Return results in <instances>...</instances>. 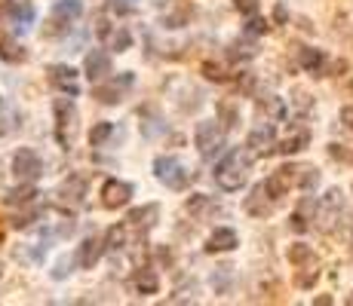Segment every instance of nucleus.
Instances as JSON below:
<instances>
[{
	"label": "nucleus",
	"instance_id": "nucleus-34",
	"mask_svg": "<svg viewBox=\"0 0 353 306\" xmlns=\"http://www.w3.org/2000/svg\"><path fill=\"white\" fill-rule=\"evenodd\" d=\"M252 56H255L252 43H240V40H236V43L230 46V58H252Z\"/></svg>",
	"mask_w": 353,
	"mask_h": 306
},
{
	"label": "nucleus",
	"instance_id": "nucleus-6",
	"mask_svg": "<svg viewBox=\"0 0 353 306\" xmlns=\"http://www.w3.org/2000/svg\"><path fill=\"white\" fill-rule=\"evenodd\" d=\"M12 175H16L19 181H28L34 184L43 175V160L37 156V151H31V147H19L16 156H12Z\"/></svg>",
	"mask_w": 353,
	"mask_h": 306
},
{
	"label": "nucleus",
	"instance_id": "nucleus-20",
	"mask_svg": "<svg viewBox=\"0 0 353 306\" xmlns=\"http://www.w3.org/2000/svg\"><path fill=\"white\" fill-rule=\"evenodd\" d=\"M185 208H188V215L191 217H196V221H206V217L215 212V202L209 199V196H203V193H194V196H188Z\"/></svg>",
	"mask_w": 353,
	"mask_h": 306
},
{
	"label": "nucleus",
	"instance_id": "nucleus-31",
	"mask_svg": "<svg viewBox=\"0 0 353 306\" xmlns=\"http://www.w3.org/2000/svg\"><path fill=\"white\" fill-rule=\"evenodd\" d=\"M203 74H206V80H215V83H225V80H228L225 67L212 65V61H206V65H203Z\"/></svg>",
	"mask_w": 353,
	"mask_h": 306
},
{
	"label": "nucleus",
	"instance_id": "nucleus-30",
	"mask_svg": "<svg viewBox=\"0 0 353 306\" xmlns=\"http://www.w3.org/2000/svg\"><path fill=\"white\" fill-rule=\"evenodd\" d=\"M329 156L338 162H353V144H332Z\"/></svg>",
	"mask_w": 353,
	"mask_h": 306
},
{
	"label": "nucleus",
	"instance_id": "nucleus-10",
	"mask_svg": "<svg viewBox=\"0 0 353 306\" xmlns=\"http://www.w3.org/2000/svg\"><path fill=\"white\" fill-rule=\"evenodd\" d=\"M59 202L68 208V212H77L83 206V196H86V178L83 175H71L62 187H59Z\"/></svg>",
	"mask_w": 353,
	"mask_h": 306
},
{
	"label": "nucleus",
	"instance_id": "nucleus-11",
	"mask_svg": "<svg viewBox=\"0 0 353 306\" xmlns=\"http://www.w3.org/2000/svg\"><path fill=\"white\" fill-rule=\"evenodd\" d=\"M298 175H301V168L298 166H280L268 181H264L268 184V193L274 196V199H283V196H286L289 190L298 184Z\"/></svg>",
	"mask_w": 353,
	"mask_h": 306
},
{
	"label": "nucleus",
	"instance_id": "nucleus-18",
	"mask_svg": "<svg viewBox=\"0 0 353 306\" xmlns=\"http://www.w3.org/2000/svg\"><path fill=\"white\" fill-rule=\"evenodd\" d=\"M105 245H108V242L96 239V236L83 239V245L77 248V263H80L83 270H92V267H96V263L101 261V254H105Z\"/></svg>",
	"mask_w": 353,
	"mask_h": 306
},
{
	"label": "nucleus",
	"instance_id": "nucleus-7",
	"mask_svg": "<svg viewBox=\"0 0 353 306\" xmlns=\"http://www.w3.org/2000/svg\"><path fill=\"white\" fill-rule=\"evenodd\" d=\"M129 199H132V184H126L120 178H108L101 184V206L105 208L117 212V208H123Z\"/></svg>",
	"mask_w": 353,
	"mask_h": 306
},
{
	"label": "nucleus",
	"instance_id": "nucleus-8",
	"mask_svg": "<svg viewBox=\"0 0 353 306\" xmlns=\"http://www.w3.org/2000/svg\"><path fill=\"white\" fill-rule=\"evenodd\" d=\"M132 86V74H120V80H101V83H96V89H92V95L101 101V105H117V101H123V92Z\"/></svg>",
	"mask_w": 353,
	"mask_h": 306
},
{
	"label": "nucleus",
	"instance_id": "nucleus-33",
	"mask_svg": "<svg viewBox=\"0 0 353 306\" xmlns=\"http://www.w3.org/2000/svg\"><path fill=\"white\" fill-rule=\"evenodd\" d=\"M37 208H31V212H22V215H16V217H12V227H16V230H28L31 227V223L34 221H37Z\"/></svg>",
	"mask_w": 353,
	"mask_h": 306
},
{
	"label": "nucleus",
	"instance_id": "nucleus-27",
	"mask_svg": "<svg viewBox=\"0 0 353 306\" xmlns=\"http://www.w3.org/2000/svg\"><path fill=\"white\" fill-rule=\"evenodd\" d=\"M289 261L295 263V267H301V263H314V248L304 242H295L289 248Z\"/></svg>",
	"mask_w": 353,
	"mask_h": 306
},
{
	"label": "nucleus",
	"instance_id": "nucleus-35",
	"mask_svg": "<svg viewBox=\"0 0 353 306\" xmlns=\"http://www.w3.org/2000/svg\"><path fill=\"white\" fill-rule=\"evenodd\" d=\"M10 129H12V113H10V107H6V101L0 98V138H3Z\"/></svg>",
	"mask_w": 353,
	"mask_h": 306
},
{
	"label": "nucleus",
	"instance_id": "nucleus-41",
	"mask_svg": "<svg viewBox=\"0 0 353 306\" xmlns=\"http://www.w3.org/2000/svg\"><path fill=\"white\" fill-rule=\"evenodd\" d=\"M341 122L347 129H353V105H347V107H341Z\"/></svg>",
	"mask_w": 353,
	"mask_h": 306
},
{
	"label": "nucleus",
	"instance_id": "nucleus-3",
	"mask_svg": "<svg viewBox=\"0 0 353 306\" xmlns=\"http://www.w3.org/2000/svg\"><path fill=\"white\" fill-rule=\"evenodd\" d=\"M154 175L160 184H166L169 190H188L194 181V172L175 156H157L154 160Z\"/></svg>",
	"mask_w": 353,
	"mask_h": 306
},
{
	"label": "nucleus",
	"instance_id": "nucleus-32",
	"mask_svg": "<svg viewBox=\"0 0 353 306\" xmlns=\"http://www.w3.org/2000/svg\"><path fill=\"white\" fill-rule=\"evenodd\" d=\"M219 113H221V120H225V126H234V122L240 120V113H236L234 101H221V105H219Z\"/></svg>",
	"mask_w": 353,
	"mask_h": 306
},
{
	"label": "nucleus",
	"instance_id": "nucleus-5",
	"mask_svg": "<svg viewBox=\"0 0 353 306\" xmlns=\"http://www.w3.org/2000/svg\"><path fill=\"white\" fill-rule=\"evenodd\" d=\"M341 212H344V196H341V190L335 187V190H329V193H325L320 202H316V212H314L316 227L329 233V230L338 223V217H341Z\"/></svg>",
	"mask_w": 353,
	"mask_h": 306
},
{
	"label": "nucleus",
	"instance_id": "nucleus-25",
	"mask_svg": "<svg viewBox=\"0 0 353 306\" xmlns=\"http://www.w3.org/2000/svg\"><path fill=\"white\" fill-rule=\"evenodd\" d=\"M310 144V132H307V129H295V132H292L289 135V138L286 141H283V144L280 147H276V151H280V153H298V151H304V147H307Z\"/></svg>",
	"mask_w": 353,
	"mask_h": 306
},
{
	"label": "nucleus",
	"instance_id": "nucleus-15",
	"mask_svg": "<svg viewBox=\"0 0 353 306\" xmlns=\"http://www.w3.org/2000/svg\"><path fill=\"white\" fill-rule=\"evenodd\" d=\"M274 141H276L274 126H270V122H261V126H255L252 132H249L246 147H249V151H252L255 156H264V153L274 151Z\"/></svg>",
	"mask_w": 353,
	"mask_h": 306
},
{
	"label": "nucleus",
	"instance_id": "nucleus-28",
	"mask_svg": "<svg viewBox=\"0 0 353 306\" xmlns=\"http://www.w3.org/2000/svg\"><path fill=\"white\" fill-rule=\"evenodd\" d=\"M111 135H114V122H96V126H92V132H90V144L92 147H101V144H105V141L108 138H111Z\"/></svg>",
	"mask_w": 353,
	"mask_h": 306
},
{
	"label": "nucleus",
	"instance_id": "nucleus-4",
	"mask_svg": "<svg viewBox=\"0 0 353 306\" xmlns=\"http://www.w3.org/2000/svg\"><path fill=\"white\" fill-rule=\"evenodd\" d=\"M194 141H196V151H200L203 160H212V156L221 153V147H225V129L215 120H203V122H196V129H194Z\"/></svg>",
	"mask_w": 353,
	"mask_h": 306
},
{
	"label": "nucleus",
	"instance_id": "nucleus-23",
	"mask_svg": "<svg viewBox=\"0 0 353 306\" xmlns=\"http://www.w3.org/2000/svg\"><path fill=\"white\" fill-rule=\"evenodd\" d=\"M298 65H301L307 74H316V77H320L323 65H325V52L323 50H310V46H307V50L298 52Z\"/></svg>",
	"mask_w": 353,
	"mask_h": 306
},
{
	"label": "nucleus",
	"instance_id": "nucleus-36",
	"mask_svg": "<svg viewBox=\"0 0 353 306\" xmlns=\"http://www.w3.org/2000/svg\"><path fill=\"white\" fill-rule=\"evenodd\" d=\"M316 278H320V270L307 267V273H298V276H295V285H298V288H310Z\"/></svg>",
	"mask_w": 353,
	"mask_h": 306
},
{
	"label": "nucleus",
	"instance_id": "nucleus-13",
	"mask_svg": "<svg viewBox=\"0 0 353 306\" xmlns=\"http://www.w3.org/2000/svg\"><path fill=\"white\" fill-rule=\"evenodd\" d=\"M50 83L56 86L62 95H71V98H77V95H80L77 71H74L71 65H52L50 67Z\"/></svg>",
	"mask_w": 353,
	"mask_h": 306
},
{
	"label": "nucleus",
	"instance_id": "nucleus-9",
	"mask_svg": "<svg viewBox=\"0 0 353 306\" xmlns=\"http://www.w3.org/2000/svg\"><path fill=\"white\" fill-rule=\"evenodd\" d=\"M96 34L105 40L108 50H114V52H126L129 46H132V34H129L126 28L111 25L108 19H99V22H96Z\"/></svg>",
	"mask_w": 353,
	"mask_h": 306
},
{
	"label": "nucleus",
	"instance_id": "nucleus-19",
	"mask_svg": "<svg viewBox=\"0 0 353 306\" xmlns=\"http://www.w3.org/2000/svg\"><path fill=\"white\" fill-rule=\"evenodd\" d=\"M236 245H240V236H236V230L219 227V230H212V236L206 239V251L219 254V251H234Z\"/></svg>",
	"mask_w": 353,
	"mask_h": 306
},
{
	"label": "nucleus",
	"instance_id": "nucleus-39",
	"mask_svg": "<svg viewBox=\"0 0 353 306\" xmlns=\"http://www.w3.org/2000/svg\"><path fill=\"white\" fill-rule=\"evenodd\" d=\"M74 261H77V257H74ZM71 257H65V261H59V267L56 270H52V278H65L68 273H71Z\"/></svg>",
	"mask_w": 353,
	"mask_h": 306
},
{
	"label": "nucleus",
	"instance_id": "nucleus-14",
	"mask_svg": "<svg viewBox=\"0 0 353 306\" xmlns=\"http://www.w3.org/2000/svg\"><path fill=\"white\" fill-rule=\"evenodd\" d=\"M243 208H246V215H252V217H268L274 212V196L268 193V184H258L252 193L246 196Z\"/></svg>",
	"mask_w": 353,
	"mask_h": 306
},
{
	"label": "nucleus",
	"instance_id": "nucleus-12",
	"mask_svg": "<svg viewBox=\"0 0 353 306\" xmlns=\"http://www.w3.org/2000/svg\"><path fill=\"white\" fill-rule=\"evenodd\" d=\"M80 12H83V3H80V0H59V3L52 6V19H50V25H56V28H50L46 34L65 31L71 22H77Z\"/></svg>",
	"mask_w": 353,
	"mask_h": 306
},
{
	"label": "nucleus",
	"instance_id": "nucleus-17",
	"mask_svg": "<svg viewBox=\"0 0 353 306\" xmlns=\"http://www.w3.org/2000/svg\"><path fill=\"white\" fill-rule=\"evenodd\" d=\"M157 217H160V206L157 202H148V206H141V208H132V212L126 215V223L132 230H151L154 223H157Z\"/></svg>",
	"mask_w": 353,
	"mask_h": 306
},
{
	"label": "nucleus",
	"instance_id": "nucleus-38",
	"mask_svg": "<svg viewBox=\"0 0 353 306\" xmlns=\"http://www.w3.org/2000/svg\"><path fill=\"white\" fill-rule=\"evenodd\" d=\"M264 31H268V22H264V19H255V16H249L246 34H264Z\"/></svg>",
	"mask_w": 353,
	"mask_h": 306
},
{
	"label": "nucleus",
	"instance_id": "nucleus-16",
	"mask_svg": "<svg viewBox=\"0 0 353 306\" xmlns=\"http://www.w3.org/2000/svg\"><path fill=\"white\" fill-rule=\"evenodd\" d=\"M83 71L92 83H101V80H108V74H111V56H108L105 50H92L83 61Z\"/></svg>",
	"mask_w": 353,
	"mask_h": 306
},
{
	"label": "nucleus",
	"instance_id": "nucleus-45",
	"mask_svg": "<svg viewBox=\"0 0 353 306\" xmlns=\"http://www.w3.org/2000/svg\"><path fill=\"white\" fill-rule=\"evenodd\" d=\"M0 276H3V267H0Z\"/></svg>",
	"mask_w": 353,
	"mask_h": 306
},
{
	"label": "nucleus",
	"instance_id": "nucleus-40",
	"mask_svg": "<svg viewBox=\"0 0 353 306\" xmlns=\"http://www.w3.org/2000/svg\"><path fill=\"white\" fill-rule=\"evenodd\" d=\"M132 6H135V0H114L111 10H114V12H129Z\"/></svg>",
	"mask_w": 353,
	"mask_h": 306
},
{
	"label": "nucleus",
	"instance_id": "nucleus-24",
	"mask_svg": "<svg viewBox=\"0 0 353 306\" xmlns=\"http://www.w3.org/2000/svg\"><path fill=\"white\" fill-rule=\"evenodd\" d=\"M0 58H3V61H12V65H16V61H25V58H28V52H25V46L19 43L16 37H10V34H6V37H0Z\"/></svg>",
	"mask_w": 353,
	"mask_h": 306
},
{
	"label": "nucleus",
	"instance_id": "nucleus-44",
	"mask_svg": "<svg viewBox=\"0 0 353 306\" xmlns=\"http://www.w3.org/2000/svg\"><path fill=\"white\" fill-rule=\"evenodd\" d=\"M347 303H350V306H353V294H350V297H347Z\"/></svg>",
	"mask_w": 353,
	"mask_h": 306
},
{
	"label": "nucleus",
	"instance_id": "nucleus-37",
	"mask_svg": "<svg viewBox=\"0 0 353 306\" xmlns=\"http://www.w3.org/2000/svg\"><path fill=\"white\" fill-rule=\"evenodd\" d=\"M234 6L243 12V16H255L258 12V0H234Z\"/></svg>",
	"mask_w": 353,
	"mask_h": 306
},
{
	"label": "nucleus",
	"instance_id": "nucleus-29",
	"mask_svg": "<svg viewBox=\"0 0 353 306\" xmlns=\"http://www.w3.org/2000/svg\"><path fill=\"white\" fill-rule=\"evenodd\" d=\"M316 184H320V172H316V168H301V175H298V187L314 190Z\"/></svg>",
	"mask_w": 353,
	"mask_h": 306
},
{
	"label": "nucleus",
	"instance_id": "nucleus-42",
	"mask_svg": "<svg viewBox=\"0 0 353 306\" xmlns=\"http://www.w3.org/2000/svg\"><path fill=\"white\" fill-rule=\"evenodd\" d=\"M274 19H276V22H286V6H276V10H274Z\"/></svg>",
	"mask_w": 353,
	"mask_h": 306
},
{
	"label": "nucleus",
	"instance_id": "nucleus-26",
	"mask_svg": "<svg viewBox=\"0 0 353 306\" xmlns=\"http://www.w3.org/2000/svg\"><path fill=\"white\" fill-rule=\"evenodd\" d=\"M129 233H132V227H129L126 221L117 223V227H111V230H108V248H114V251L126 248V245H129Z\"/></svg>",
	"mask_w": 353,
	"mask_h": 306
},
{
	"label": "nucleus",
	"instance_id": "nucleus-22",
	"mask_svg": "<svg viewBox=\"0 0 353 306\" xmlns=\"http://www.w3.org/2000/svg\"><path fill=\"white\" fill-rule=\"evenodd\" d=\"M132 285H135V291H139L141 297H151V294H157L160 291V278L154 270H139L132 278Z\"/></svg>",
	"mask_w": 353,
	"mask_h": 306
},
{
	"label": "nucleus",
	"instance_id": "nucleus-1",
	"mask_svg": "<svg viewBox=\"0 0 353 306\" xmlns=\"http://www.w3.org/2000/svg\"><path fill=\"white\" fill-rule=\"evenodd\" d=\"M252 151H246V147H236V151H230L225 160L215 166V184H219L225 193H236V190L243 187V184L249 181V168H252Z\"/></svg>",
	"mask_w": 353,
	"mask_h": 306
},
{
	"label": "nucleus",
	"instance_id": "nucleus-2",
	"mask_svg": "<svg viewBox=\"0 0 353 306\" xmlns=\"http://www.w3.org/2000/svg\"><path fill=\"white\" fill-rule=\"evenodd\" d=\"M52 111H56V141L68 151V147H74V141H77L80 113L71 98H56L52 101Z\"/></svg>",
	"mask_w": 353,
	"mask_h": 306
},
{
	"label": "nucleus",
	"instance_id": "nucleus-21",
	"mask_svg": "<svg viewBox=\"0 0 353 306\" xmlns=\"http://www.w3.org/2000/svg\"><path fill=\"white\" fill-rule=\"evenodd\" d=\"M34 196H37V190H34V184L22 181V184H19V187L6 190L3 202H6V206H31V202H34Z\"/></svg>",
	"mask_w": 353,
	"mask_h": 306
},
{
	"label": "nucleus",
	"instance_id": "nucleus-43",
	"mask_svg": "<svg viewBox=\"0 0 353 306\" xmlns=\"http://www.w3.org/2000/svg\"><path fill=\"white\" fill-rule=\"evenodd\" d=\"M314 303H316V306H329V303H332V297H316Z\"/></svg>",
	"mask_w": 353,
	"mask_h": 306
}]
</instances>
